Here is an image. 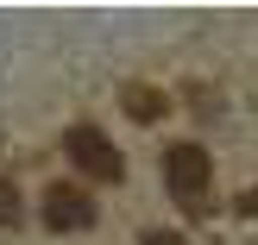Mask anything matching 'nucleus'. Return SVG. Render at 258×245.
Masks as SVG:
<instances>
[{
    "instance_id": "obj_1",
    "label": "nucleus",
    "mask_w": 258,
    "mask_h": 245,
    "mask_svg": "<svg viewBox=\"0 0 258 245\" xmlns=\"http://www.w3.org/2000/svg\"><path fill=\"white\" fill-rule=\"evenodd\" d=\"M63 151H70V164L82 176H95V183H120V151H113V138L101 132V126H70L63 132Z\"/></svg>"
},
{
    "instance_id": "obj_3",
    "label": "nucleus",
    "mask_w": 258,
    "mask_h": 245,
    "mask_svg": "<svg viewBox=\"0 0 258 245\" xmlns=\"http://www.w3.org/2000/svg\"><path fill=\"white\" fill-rule=\"evenodd\" d=\"M44 226H50V233H82V226H95V201H88V189L50 183L44 189Z\"/></svg>"
},
{
    "instance_id": "obj_6",
    "label": "nucleus",
    "mask_w": 258,
    "mask_h": 245,
    "mask_svg": "<svg viewBox=\"0 0 258 245\" xmlns=\"http://www.w3.org/2000/svg\"><path fill=\"white\" fill-rule=\"evenodd\" d=\"M145 245H189L183 233H145Z\"/></svg>"
},
{
    "instance_id": "obj_5",
    "label": "nucleus",
    "mask_w": 258,
    "mask_h": 245,
    "mask_svg": "<svg viewBox=\"0 0 258 245\" xmlns=\"http://www.w3.org/2000/svg\"><path fill=\"white\" fill-rule=\"evenodd\" d=\"M0 226H19V189L0 183Z\"/></svg>"
},
{
    "instance_id": "obj_2",
    "label": "nucleus",
    "mask_w": 258,
    "mask_h": 245,
    "mask_svg": "<svg viewBox=\"0 0 258 245\" xmlns=\"http://www.w3.org/2000/svg\"><path fill=\"white\" fill-rule=\"evenodd\" d=\"M164 183H170V195L183 208H202V195H208V151L202 145H170L164 151Z\"/></svg>"
},
{
    "instance_id": "obj_4",
    "label": "nucleus",
    "mask_w": 258,
    "mask_h": 245,
    "mask_svg": "<svg viewBox=\"0 0 258 245\" xmlns=\"http://www.w3.org/2000/svg\"><path fill=\"white\" fill-rule=\"evenodd\" d=\"M126 113H133V120H158L164 95H158V88H126Z\"/></svg>"
}]
</instances>
